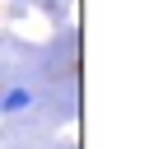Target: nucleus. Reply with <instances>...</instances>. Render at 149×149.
<instances>
[{
  "mask_svg": "<svg viewBox=\"0 0 149 149\" xmlns=\"http://www.w3.org/2000/svg\"><path fill=\"white\" fill-rule=\"evenodd\" d=\"M33 102H37V93H33V88H23V84H14V88H5V93H0V112H5V116L28 112Z\"/></svg>",
  "mask_w": 149,
  "mask_h": 149,
  "instance_id": "obj_1",
  "label": "nucleus"
}]
</instances>
